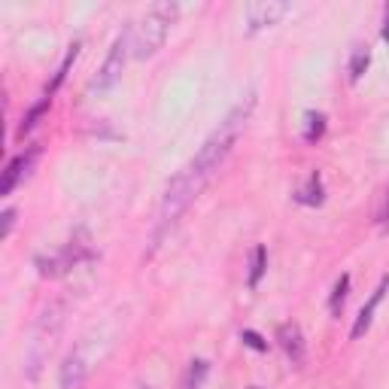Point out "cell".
<instances>
[{
  "label": "cell",
  "instance_id": "obj_1",
  "mask_svg": "<svg viewBox=\"0 0 389 389\" xmlns=\"http://www.w3.org/2000/svg\"><path fill=\"white\" fill-rule=\"evenodd\" d=\"M253 104H256V100L246 98L244 104H237V107L225 116V122H219V128L207 137V140H204V146L198 150V155H194V161L186 168L189 177H194L198 183H207L210 173L219 171V164L225 161V155L231 152V146L237 143L240 131H244L246 119H249V113H253Z\"/></svg>",
  "mask_w": 389,
  "mask_h": 389
},
{
  "label": "cell",
  "instance_id": "obj_2",
  "mask_svg": "<svg viewBox=\"0 0 389 389\" xmlns=\"http://www.w3.org/2000/svg\"><path fill=\"white\" fill-rule=\"evenodd\" d=\"M177 13H180V6L168 4V0L150 6V13H146L140 18V25L134 27V40H131L134 43V58H152V55L161 49V43H164V37H168Z\"/></svg>",
  "mask_w": 389,
  "mask_h": 389
},
{
  "label": "cell",
  "instance_id": "obj_3",
  "mask_svg": "<svg viewBox=\"0 0 389 389\" xmlns=\"http://www.w3.org/2000/svg\"><path fill=\"white\" fill-rule=\"evenodd\" d=\"M61 313H64L61 304H49V308L40 313V319H37L31 356H27V371H31V377L40 374V365L46 362L49 350L55 347V338H58V329H61Z\"/></svg>",
  "mask_w": 389,
  "mask_h": 389
},
{
  "label": "cell",
  "instance_id": "obj_4",
  "mask_svg": "<svg viewBox=\"0 0 389 389\" xmlns=\"http://www.w3.org/2000/svg\"><path fill=\"white\" fill-rule=\"evenodd\" d=\"M201 189H204V183H198L194 177H189L186 171H183L180 177L171 183V189L164 192V201H161V213H159V225H161V231L180 219V213L194 201V194H198Z\"/></svg>",
  "mask_w": 389,
  "mask_h": 389
},
{
  "label": "cell",
  "instance_id": "obj_5",
  "mask_svg": "<svg viewBox=\"0 0 389 389\" xmlns=\"http://www.w3.org/2000/svg\"><path fill=\"white\" fill-rule=\"evenodd\" d=\"M125 61H128V34L122 37H116L113 46H110V52H107V58L104 64H100V70L91 77L88 82V91L91 95H104V91H110L116 86L119 79H122V70H125Z\"/></svg>",
  "mask_w": 389,
  "mask_h": 389
},
{
  "label": "cell",
  "instance_id": "obj_6",
  "mask_svg": "<svg viewBox=\"0 0 389 389\" xmlns=\"http://www.w3.org/2000/svg\"><path fill=\"white\" fill-rule=\"evenodd\" d=\"M286 13H289V4H286V0H262V4H249L246 27L249 31H262V27L277 25Z\"/></svg>",
  "mask_w": 389,
  "mask_h": 389
},
{
  "label": "cell",
  "instance_id": "obj_7",
  "mask_svg": "<svg viewBox=\"0 0 389 389\" xmlns=\"http://www.w3.org/2000/svg\"><path fill=\"white\" fill-rule=\"evenodd\" d=\"M86 256H88V249L82 246V244H70V246H64L58 256H49V258L37 256V268H40L43 277H58V274L67 271V268H73L77 262H82Z\"/></svg>",
  "mask_w": 389,
  "mask_h": 389
},
{
  "label": "cell",
  "instance_id": "obj_8",
  "mask_svg": "<svg viewBox=\"0 0 389 389\" xmlns=\"http://www.w3.org/2000/svg\"><path fill=\"white\" fill-rule=\"evenodd\" d=\"M37 155H40V150H37V146H31V150H27L25 155H18V159L9 161V168H6V173H4V183H0V194H9V192L18 186V180L31 173Z\"/></svg>",
  "mask_w": 389,
  "mask_h": 389
},
{
  "label": "cell",
  "instance_id": "obj_9",
  "mask_svg": "<svg viewBox=\"0 0 389 389\" xmlns=\"http://www.w3.org/2000/svg\"><path fill=\"white\" fill-rule=\"evenodd\" d=\"M277 341H280V347L286 350V356H289L295 365L304 362V335L295 322H283L280 331H277Z\"/></svg>",
  "mask_w": 389,
  "mask_h": 389
},
{
  "label": "cell",
  "instance_id": "obj_10",
  "mask_svg": "<svg viewBox=\"0 0 389 389\" xmlns=\"http://www.w3.org/2000/svg\"><path fill=\"white\" fill-rule=\"evenodd\" d=\"M389 289V277H383L381 280V286L371 292V298H368V304L362 310H359V317H356V326H353V331H350V338H362L368 329H371V319H374V310H377V304H381V298H383V292Z\"/></svg>",
  "mask_w": 389,
  "mask_h": 389
},
{
  "label": "cell",
  "instance_id": "obj_11",
  "mask_svg": "<svg viewBox=\"0 0 389 389\" xmlns=\"http://www.w3.org/2000/svg\"><path fill=\"white\" fill-rule=\"evenodd\" d=\"M86 386V362L79 356H67L61 365V389H82Z\"/></svg>",
  "mask_w": 389,
  "mask_h": 389
},
{
  "label": "cell",
  "instance_id": "obj_12",
  "mask_svg": "<svg viewBox=\"0 0 389 389\" xmlns=\"http://www.w3.org/2000/svg\"><path fill=\"white\" fill-rule=\"evenodd\" d=\"M295 201H298V204H308V207H317V204H322V180H319L317 171L308 173V180H304L301 189L295 192Z\"/></svg>",
  "mask_w": 389,
  "mask_h": 389
},
{
  "label": "cell",
  "instance_id": "obj_13",
  "mask_svg": "<svg viewBox=\"0 0 389 389\" xmlns=\"http://www.w3.org/2000/svg\"><path fill=\"white\" fill-rule=\"evenodd\" d=\"M79 49H82V46H79V43H73V46H70V49H67V55H64V61H61V67H58V73H55V79L49 82V88H46V98H52V95H55V91H58V86H61V82H64V79H67V73H70V64H73V61H77V55H79Z\"/></svg>",
  "mask_w": 389,
  "mask_h": 389
},
{
  "label": "cell",
  "instance_id": "obj_14",
  "mask_svg": "<svg viewBox=\"0 0 389 389\" xmlns=\"http://www.w3.org/2000/svg\"><path fill=\"white\" fill-rule=\"evenodd\" d=\"M207 371H210V365L204 362V359H194V362L189 365L186 377H183V389H201V383H204V377H207Z\"/></svg>",
  "mask_w": 389,
  "mask_h": 389
},
{
  "label": "cell",
  "instance_id": "obj_15",
  "mask_svg": "<svg viewBox=\"0 0 389 389\" xmlns=\"http://www.w3.org/2000/svg\"><path fill=\"white\" fill-rule=\"evenodd\" d=\"M49 100H52V98H43L40 104H34L31 110H27V116L22 119V125H18V137H25L27 131H34L37 122H40V116L46 113V110H49Z\"/></svg>",
  "mask_w": 389,
  "mask_h": 389
},
{
  "label": "cell",
  "instance_id": "obj_16",
  "mask_svg": "<svg viewBox=\"0 0 389 389\" xmlns=\"http://www.w3.org/2000/svg\"><path fill=\"white\" fill-rule=\"evenodd\" d=\"M368 61H371V52H368V46H356L353 49V58H350V82H356L359 77L365 73Z\"/></svg>",
  "mask_w": 389,
  "mask_h": 389
},
{
  "label": "cell",
  "instance_id": "obj_17",
  "mask_svg": "<svg viewBox=\"0 0 389 389\" xmlns=\"http://www.w3.org/2000/svg\"><path fill=\"white\" fill-rule=\"evenodd\" d=\"M304 122H308V125H304V140H308V143L319 140L322 131H326V116H322V113H308V116H304Z\"/></svg>",
  "mask_w": 389,
  "mask_h": 389
},
{
  "label": "cell",
  "instance_id": "obj_18",
  "mask_svg": "<svg viewBox=\"0 0 389 389\" xmlns=\"http://www.w3.org/2000/svg\"><path fill=\"white\" fill-rule=\"evenodd\" d=\"M265 246H256L253 249V262H249V289H256L258 280H262V274H265Z\"/></svg>",
  "mask_w": 389,
  "mask_h": 389
},
{
  "label": "cell",
  "instance_id": "obj_19",
  "mask_svg": "<svg viewBox=\"0 0 389 389\" xmlns=\"http://www.w3.org/2000/svg\"><path fill=\"white\" fill-rule=\"evenodd\" d=\"M347 292H350V277L344 274V277H341V280L335 283V289H331V298H329V310H331V313L341 310V304H344Z\"/></svg>",
  "mask_w": 389,
  "mask_h": 389
},
{
  "label": "cell",
  "instance_id": "obj_20",
  "mask_svg": "<svg viewBox=\"0 0 389 389\" xmlns=\"http://www.w3.org/2000/svg\"><path fill=\"white\" fill-rule=\"evenodd\" d=\"M240 341H244V344H246V347H253V350H258V353H265V350H268V344H265V341H262V338H258V335H256V331H249V329H246V331H240Z\"/></svg>",
  "mask_w": 389,
  "mask_h": 389
},
{
  "label": "cell",
  "instance_id": "obj_21",
  "mask_svg": "<svg viewBox=\"0 0 389 389\" xmlns=\"http://www.w3.org/2000/svg\"><path fill=\"white\" fill-rule=\"evenodd\" d=\"M13 225H15V210H4V228H0V237H9Z\"/></svg>",
  "mask_w": 389,
  "mask_h": 389
},
{
  "label": "cell",
  "instance_id": "obj_22",
  "mask_svg": "<svg viewBox=\"0 0 389 389\" xmlns=\"http://www.w3.org/2000/svg\"><path fill=\"white\" fill-rule=\"evenodd\" d=\"M383 40H389V4L383 6V31H381Z\"/></svg>",
  "mask_w": 389,
  "mask_h": 389
},
{
  "label": "cell",
  "instance_id": "obj_23",
  "mask_svg": "<svg viewBox=\"0 0 389 389\" xmlns=\"http://www.w3.org/2000/svg\"><path fill=\"white\" fill-rule=\"evenodd\" d=\"M383 216L389 219V194H386V210H383Z\"/></svg>",
  "mask_w": 389,
  "mask_h": 389
},
{
  "label": "cell",
  "instance_id": "obj_24",
  "mask_svg": "<svg viewBox=\"0 0 389 389\" xmlns=\"http://www.w3.org/2000/svg\"><path fill=\"white\" fill-rule=\"evenodd\" d=\"M249 389H262V386H249Z\"/></svg>",
  "mask_w": 389,
  "mask_h": 389
}]
</instances>
